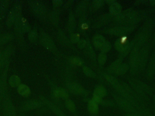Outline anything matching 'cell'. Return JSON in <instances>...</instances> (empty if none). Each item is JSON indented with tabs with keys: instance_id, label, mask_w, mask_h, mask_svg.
<instances>
[{
	"instance_id": "obj_1",
	"label": "cell",
	"mask_w": 155,
	"mask_h": 116,
	"mask_svg": "<svg viewBox=\"0 0 155 116\" xmlns=\"http://www.w3.org/2000/svg\"><path fill=\"white\" fill-rule=\"evenodd\" d=\"M149 10H135L128 8L115 16L116 22L122 25H135L147 17Z\"/></svg>"
},
{
	"instance_id": "obj_2",
	"label": "cell",
	"mask_w": 155,
	"mask_h": 116,
	"mask_svg": "<svg viewBox=\"0 0 155 116\" xmlns=\"http://www.w3.org/2000/svg\"><path fill=\"white\" fill-rule=\"evenodd\" d=\"M140 48L134 46L129 55V63L130 73L132 75H136L139 73V53Z\"/></svg>"
},
{
	"instance_id": "obj_3",
	"label": "cell",
	"mask_w": 155,
	"mask_h": 116,
	"mask_svg": "<svg viewBox=\"0 0 155 116\" xmlns=\"http://www.w3.org/2000/svg\"><path fill=\"white\" fill-rule=\"evenodd\" d=\"M151 46L149 44H146L143 47H141L139 51V62H138V67H139V73L143 72L148 64L149 61V55L150 53Z\"/></svg>"
},
{
	"instance_id": "obj_4",
	"label": "cell",
	"mask_w": 155,
	"mask_h": 116,
	"mask_svg": "<svg viewBox=\"0 0 155 116\" xmlns=\"http://www.w3.org/2000/svg\"><path fill=\"white\" fill-rule=\"evenodd\" d=\"M135 27V25H120L111 28L107 32L110 34L120 37L131 33Z\"/></svg>"
},
{
	"instance_id": "obj_5",
	"label": "cell",
	"mask_w": 155,
	"mask_h": 116,
	"mask_svg": "<svg viewBox=\"0 0 155 116\" xmlns=\"http://www.w3.org/2000/svg\"><path fill=\"white\" fill-rule=\"evenodd\" d=\"M114 98L115 100L117 105L122 110L125 112L126 113H134V112L138 111L128 101H127L125 98L117 94H114Z\"/></svg>"
},
{
	"instance_id": "obj_6",
	"label": "cell",
	"mask_w": 155,
	"mask_h": 116,
	"mask_svg": "<svg viewBox=\"0 0 155 116\" xmlns=\"http://www.w3.org/2000/svg\"><path fill=\"white\" fill-rule=\"evenodd\" d=\"M152 34V32H150L143 31L138 30L134 39L135 41V46L141 49V47L146 44Z\"/></svg>"
},
{
	"instance_id": "obj_7",
	"label": "cell",
	"mask_w": 155,
	"mask_h": 116,
	"mask_svg": "<svg viewBox=\"0 0 155 116\" xmlns=\"http://www.w3.org/2000/svg\"><path fill=\"white\" fill-rule=\"evenodd\" d=\"M127 79H128L129 85L134 89V91L140 96V97L144 101L145 103L147 104H150L151 100H150V98L136 83L134 79V78H129Z\"/></svg>"
},
{
	"instance_id": "obj_8",
	"label": "cell",
	"mask_w": 155,
	"mask_h": 116,
	"mask_svg": "<svg viewBox=\"0 0 155 116\" xmlns=\"http://www.w3.org/2000/svg\"><path fill=\"white\" fill-rule=\"evenodd\" d=\"M21 8L19 5H15L11 10L7 16L6 25L11 27L15 23L17 20L21 17Z\"/></svg>"
},
{
	"instance_id": "obj_9",
	"label": "cell",
	"mask_w": 155,
	"mask_h": 116,
	"mask_svg": "<svg viewBox=\"0 0 155 116\" xmlns=\"http://www.w3.org/2000/svg\"><path fill=\"white\" fill-rule=\"evenodd\" d=\"M146 68L147 78L151 80L153 79L155 74V50L149 59Z\"/></svg>"
},
{
	"instance_id": "obj_10",
	"label": "cell",
	"mask_w": 155,
	"mask_h": 116,
	"mask_svg": "<svg viewBox=\"0 0 155 116\" xmlns=\"http://www.w3.org/2000/svg\"><path fill=\"white\" fill-rule=\"evenodd\" d=\"M15 27L17 31L24 33L29 31L31 29L30 25L25 18L20 17L15 22Z\"/></svg>"
},
{
	"instance_id": "obj_11",
	"label": "cell",
	"mask_w": 155,
	"mask_h": 116,
	"mask_svg": "<svg viewBox=\"0 0 155 116\" xmlns=\"http://www.w3.org/2000/svg\"><path fill=\"white\" fill-rule=\"evenodd\" d=\"M31 7L35 14L39 16L44 15L46 12V9L44 5L40 1H34L31 2Z\"/></svg>"
},
{
	"instance_id": "obj_12",
	"label": "cell",
	"mask_w": 155,
	"mask_h": 116,
	"mask_svg": "<svg viewBox=\"0 0 155 116\" xmlns=\"http://www.w3.org/2000/svg\"><path fill=\"white\" fill-rule=\"evenodd\" d=\"M130 42L127 36H122L117 39L115 42V47L119 52L124 51L129 45Z\"/></svg>"
},
{
	"instance_id": "obj_13",
	"label": "cell",
	"mask_w": 155,
	"mask_h": 116,
	"mask_svg": "<svg viewBox=\"0 0 155 116\" xmlns=\"http://www.w3.org/2000/svg\"><path fill=\"white\" fill-rule=\"evenodd\" d=\"M41 43L45 48L53 51L55 48V45L52 40L45 33H42L40 36Z\"/></svg>"
},
{
	"instance_id": "obj_14",
	"label": "cell",
	"mask_w": 155,
	"mask_h": 116,
	"mask_svg": "<svg viewBox=\"0 0 155 116\" xmlns=\"http://www.w3.org/2000/svg\"><path fill=\"white\" fill-rule=\"evenodd\" d=\"M110 5L109 11L111 15L116 16L121 13L122 12V5L115 1H107Z\"/></svg>"
},
{
	"instance_id": "obj_15",
	"label": "cell",
	"mask_w": 155,
	"mask_h": 116,
	"mask_svg": "<svg viewBox=\"0 0 155 116\" xmlns=\"http://www.w3.org/2000/svg\"><path fill=\"white\" fill-rule=\"evenodd\" d=\"M3 114L4 116H16L14 106L10 101H6L3 106Z\"/></svg>"
},
{
	"instance_id": "obj_16",
	"label": "cell",
	"mask_w": 155,
	"mask_h": 116,
	"mask_svg": "<svg viewBox=\"0 0 155 116\" xmlns=\"http://www.w3.org/2000/svg\"><path fill=\"white\" fill-rule=\"evenodd\" d=\"M135 81L136 83L139 85V86L142 88V90L148 96L153 97V90L152 88L150 86L148 85L147 84L145 83L144 82L137 79V78H134Z\"/></svg>"
},
{
	"instance_id": "obj_17",
	"label": "cell",
	"mask_w": 155,
	"mask_h": 116,
	"mask_svg": "<svg viewBox=\"0 0 155 116\" xmlns=\"http://www.w3.org/2000/svg\"><path fill=\"white\" fill-rule=\"evenodd\" d=\"M106 90L103 87L99 86L96 88L94 93L93 100L97 103H100L102 98L106 95Z\"/></svg>"
},
{
	"instance_id": "obj_18",
	"label": "cell",
	"mask_w": 155,
	"mask_h": 116,
	"mask_svg": "<svg viewBox=\"0 0 155 116\" xmlns=\"http://www.w3.org/2000/svg\"><path fill=\"white\" fill-rule=\"evenodd\" d=\"M68 88L72 93L76 94H83L84 92V90L81 86L74 83L69 84Z\"/></svg>"
},
{
	"instance_id": "obj_19",
	"label": "cell",
	"mask_w": 155,
	"mask_h": 116,
	"mask_svg": "<svg viewBox=\"0 0 155 116\" xmlns=\"http://www.w3.org/2000/svg\"><path fill=\"white\" fill-rule=\"evenodd\" d=\"M106 42L104 38L102 35H96L93 39V44L95 47L97 49H101Z\"/></svg>"
},
{
	"instance_id": "obj_20",
	"label": "cell",
	"mask_w": 155,
	"mask_h": 116,
	"mask_svg": "<svg viewBox=\"0 0 155 116\" xmlns=\"http://www.w3.org/2000/svg\"><path fill=\"white\" fill-rule=\"evenodd\" d=\"M40 102L35 100H31L27 101L23 105L22 108L24 110H28L34 109L40 106Z\"/></svg>"
},
{
	"instance_id": "obj_21",
	"label": "cell",
	"mask_w": 155,
	"mask_h": 116,
	"mask_svg": "<svg viewBox=\"0 0 155 116\" xmlns=\"http://www.w3.org/2000/svg\"><path fill=\"white\" fill-rule=\"evenodd\" d=\"M18 92L21 95L28 97L31 94V90L29 88L25 85H20L18 87Z\"/></svg>"
},
{
	"instance_id": "obj_22",
	"label": "cell",
	"mask_w": 155,
	"mask_h": 116,
	"mask_svg": "<svg viewBox=\"0 0 155 116\" xmlns=\"http://www.w3.org/2000/svg\"><path fill=\"white\" fill-rule=\"evenodd\" d=\"M129 69V65L126 63H122L117 69L115 74L118 75H124Z\"/></svg>"
},
{
	"instance_id": "obj_23",
	"label": "cell",
	"mask_w": 155,
	"mask_h": 116,
	"mask_svg": "<svg viewBox=\"0 0 155 116\" xmlns=\"http://www.w3.org/2000/svg\"><path fill=\"white\" fill-rule=\"evenodd\" d=\"M123 60V58H118L113 62L108 68V72L110 73H115L118 67L122 64Z\"/></svg>"
},
{
	"instance_id": "obj_24",
	"label": "cell",
	"mask_w": 155,
	"mask_h": 116,
	"mask_svg": "<svg viewBox=\"0 0 155 116\" xmlns=\"http://www.w3.org/2000/svg\"><path fill=\"white\" fill-rule=\"evenodd\" d=\"M54 94L57 98H61L63 99H67L68 98V94L66 90L63 88H58L54 91Z\"/></svg>"
},
{
	"instance_id": "obj_25",
	"label": "cell",
	"mask_w": 155,
	"mask_h": 116,
	"mask_svg": "<svg viewBox=\"0 0 155 116\" xmlns=\"http://www.w3.org/2000/svg\"><path fill=\"white\" fill-rule=\"evenodd\" d=\"M88 110L92 114H96L98 112V108L97 103L95 102L94 100L89 101L88 105Z\"/></svg>"
},
{
	"instance_id": "obj_26",
	"label": "cell",
	"mask_w": 155,
	"mask_h": 116,
	"mask_svg": "<svg viewBox=\"0 0 155 116\" xmlns=\"http://www.w3.org/2000/svg\"><path fill=\"white\" fill-rule=\"evenodd\" d=\"M134 45L135 41L133 39L131 42H130V43H129V45L127 46V48L124 51L120 53L119 55V58H123V59L124 57H125L129 53H130Z\"/></svg>"
},
{
	"instance_id": "obj_27",
	"label": "cell",
	"mask_w": 155,
	"mask_h": 116,
	"mask_svg": "<svg viewBox=\"0 0 155 116\" xmlns=\"http://www.w3.org/2000/svg\"><path fill=\"white\" fill-rule=\"evenodd\" d=\"M87 1H82L78 5L76 14L77 15H81L85 11L87 6Z\"/></svg>"
},
{
	"instance_id": "obj_28",
	"label": "cell",
	"mask_w": 155,
	"mask_h": 116,
	"mask_svg": "<svg viewBox=\"0 0 155 116\" xmlns=\"http://www.w3.org/2000/svg\"><path fill=\"white\" fill-rule=\"evenodd\" d=\"M20 79L17 76L13 75L10 78L9 80V84L12 87H16L20 85Z\"/></svg>"
},
{
	"instance_id": "obj_29",
	"label": "cell",
	"mask_w": 155,
	"mask_h": 116,
	"mask_svg": "<svg viewBox=\"0 0 155 116\" xmlns=\"http://www.w3.org/2000/svg\"><path fill=\"white\" fill-rule=\"evenodd\" d=\"M76 23L74 17L73 15H70V18L69 21V29L71 31H72L75 29Z\"/></svg>"
},
{
	"instance_id": "obj_30",
	"label": "cell",
	"mask_w": 155,
	"mask_h": 116,
	"mask_svg": "<svg viewBox=\"0 0 155 116\" xmlns=\"http://www.w3.org/2000/svg\"><path fill=\"white\" fill-rule=\"evenodd\" d=\"M80 29L81 31H85L88 28V22L87 21L86 18L84 17L81 19L80 22Z\"/></svg>"
},
{
	"instance_id": "obj_31",
	"label": "cell",
	"mask_w": 155,
	"mask_h": 116,
	"mask_svg": "<svg viewBox=\"0 0 155 116\" xmlns=\"http://www.w3.org/2000/svg\"><path fill=\"white\" fill-rule=\"evenodd\" d=\"M83 70H84V74L87 76L94 78L96 76L94 72H93L90 68L87 67H84V68H83Z\"/></svg>"
},
{
	"instance_id": "obj_32",
	"label": "cell",
	"mask_w": 155,
	"mask_h": 116,
	"mask_svg": "<svg viewBox=\"0 0 155 116\" xmlns=\"http://www.w3.org/2000/svg\"><path fill=\"white\" fill-rule=\"evenodd\" d=\"M11 35H0V46L7 42L11 39Z\"/></svg>"
},
{
	"instance_id": "obj_33",
	"label": "cell",
	"mask_w": 155,
	"mask_h": 116,
	"mask_svg": "<svg viewBox=\"0 0 155 116\" xmlns=\"http://www.w3.org/2000/svg\"><path fill=\"white\" fill-rule=\"evenodd\" d=\"M107 59V56L104 53L100 54L98 56V62L100 65H104Z\"/></svg>"
},
{
	"instance_id": "obj_34",
	"label": "cell",
	"mask_w": 155,
	"mask_h": 116,
	"mask_svg": "<svg viewBox=\"0 0 155 116\" xmlns=\"http://www.w3.org/2000/svg\"><path fill=\"white\" fill-rule=\"evenodd\" d=\"M29 38L31 41L34 42L36 41L38 39V34L37 32L35 31H31L30 32L29 34Z\"/></svg>"
},
{
	"instance_id": "obj_35",
	"label": "cell",
	"mask_w": 155,
	"mask_h": 116,
	"mask_svg": "<svg viewBox=\"0 0 155 116\" xmlns=\"http://www.w3.org/2000/svg\"><path fill=\"white\" fill-rule=\"evenodd\" d=\"M111 44L109 42H106L101 47L100 50L102 51V53H105L107 52L108 51H109V50L111 49Z\"/></svg>"
},
{
	"instance_id": "obj_36",
	"label": "cell",
	"mask_w": 155,
	"mask_h": 116,
	"mask_svg": "<svg viewBox=\"0 0 155 116\" xmlns=\"http://www.w3.org/2000/svg\"><path fill=\"white\" fill-rule=\"evenodd\" d=\"M66 107L69 110L71 111H74L75 110V105L74 104L72 101L70 100H67L66 101V103H65Z\"/></svg>"
},
{
	"instance_id": "obj_37",
	"label": "cell",
	"mask_w": 155,
	"mask_h": 116,
	"mask_svg": "<svg viewBox=\"0 0 155 116\" xmlns=\"http://www.w3.org/2000/svg\"><path fill=\"white\" fill-rule=\"evenodd\" d=\"M71 61L73 64L76 65H81L83 64V61L81 59L77 57H74V58H71Z\"/></svg>"
},
{
	"instance_id": "obj_38",
	"label": "cell",
	"mask_w": 155,
	"mask_h": 116,
	"mask_svg": "<svg viewBox=\"0 0 155 116\" xmlns=\"http://www.w3.org/2000/svg\"><path fill=\"white\" fill-rule=\"evenodd\" d=\"M71 41L72 42L74 43H78L79 40V36L77 34H73L71 35Z\"/></svg>"
},
{
	"instance_id": "obj_39",
	"label": "cell",
	"mask_w": 155,
	"mask_h": 116,
	"mask_svg": "<svg viewBox=\"0 0 155 116\" xmlns=\"http://www.w3.org/2000/svg\"><path fill=\"white\" fill-rule=\"evenodd\" d=\"M8 4L6 1H0V11L4 12L8 7Z\"/></svg>"
},
{
	"instance_id": "obj_40",
	"label": "cell",
	"mask_w": 155,
	"mask_h": 116,
	"mask_svg": "<svg viewBox=\"0 0 155 116\" xmlns=\"http://www.w3.org/2000/svg\"><path fill=\"white\" fill-rule=\"evenodd\" d=\"M93 4L95 8H99L104 4V2L102 1H94L93 2Z\"/></svg>"
},
{
	"instance_id": "obj_41",
	"label": "cell",
	"mask_w": 155,
	"mask_h": 116,
	"mask_svg": "<svg viewBox=\"0 0 155 116\" xmlns=\"http://www.w3.org/2000/svg\"><path fill=\"white\" fill-rule=\"evenodd\" d=\"M124 116H143L142 113L137 111L134 113H126Z\"/></svg>"
},
{
	"instance_id": "obj_42",
	"label": "cell",
	"mask_w": 155,
	"mask_h": 116,
	"mask_svg": "<svg viewBox=\"0 0 155 116\" xmlns=\"http://www.w3.org/2000/svg\"><path fill=\"white\" fill-rule=\"evenodd\" d=\"M86 44V42L85 40H80L78 42V48H80V49H83V48L85 47Z\"/></svg>"
},
{
	"instance_id": "obj_43",
	"label": "cell",
	"mask_w": 155,
	"mask_h": 116,
	"mask_svg": "<svg viewBox=\"0 0 155 116\" xmlns=\"http://www.w3.org/2000/svg\"><path fill=\"white\" fill-rule=\"evenodd\" d=\"M52 19V21H53V22L55 23L56 24V23L58 22V17L57 16V15L55 13H53L51 15V17Z\"/></svg>"
},
{
	"instance_id": "obj_44",
	"label": "cell",
	"mask_w": 155,
	"mask_h": 116,
	"mask_svg": "<svg viewBox=\"0 0 155 116\" xmlns=\"http://www.w3.org/2000/svg\"><path fill=\"white\" fill-rule=\"evenodd\" d=\"M148 1H143V0H142V1H137L135 2V4L136 5H138L141 4L146 3L148 2Z\"/></svg>"
},
{
	"instance_id": "obj_45",
	"label": "cell",
	"mask_w": 155,
	"mask_h": 116,
	"mask_svg": "<svg viewBox=\"0 0 155 116\" xmlns=\"http://www.w3.org/2000/svg\"><path fill=\"white\" fill-rule=\"evenodd\" d=\"M62 3V1H53V4L55 6H59Z\"/></svg>"
},
{
	"instance_id": "obj_46",
	"label": "cell",
	"mask_w": 155,
	"mask_h": 116,
	"mask_svg": "<svg viewBox=\"0 0 155 116\" xmlns=\"http://www.w3.org/2000/svg\"><path fill=\"white\" fill-rule=\"evenodd\" d=\"M149 3V4L150 5H152V6H155V0H150L148 2Z\"/></svg>"
},
{
	"instance_id": "obj_47",
	"label": "cell",
	"mask_w": 155,
	"mask_h": 116,
	"mask_svg": "<svg viewBox=\"0 0 155 116\" xmlns=\"http://www.w3.org/2000/svg\"><path fill=\"white\" fill-rule=\"evenodd\" d=\"M153 97L154 103V116H155V95L154 94Z\"/></svg>"
},
{
	"instance_id": "obj_48",
	"label": "cell",
	"mask_w": 155,
	"mask_h": 116,
	"mask_svg": "<svg viewBox=\"0 0 155 116\" xmlns=\"http://www.w3.org/2000/svg\"><path fill=\"white\" fill-rule=\"evenodd\" d=\"M153 46H155V33L154 35L153 39Z\"/></svg>"
},
{
	"instance_id": "obj_49",
	"label": "cell",
	"mask_w": 155,
	"mask_h": 116,
	"mask_svg": "<svg viewBox=\"0 0 155 116\" xmlns=\"http://www.w3.org/2000/svg\"></svg>"
}]
</instances>
